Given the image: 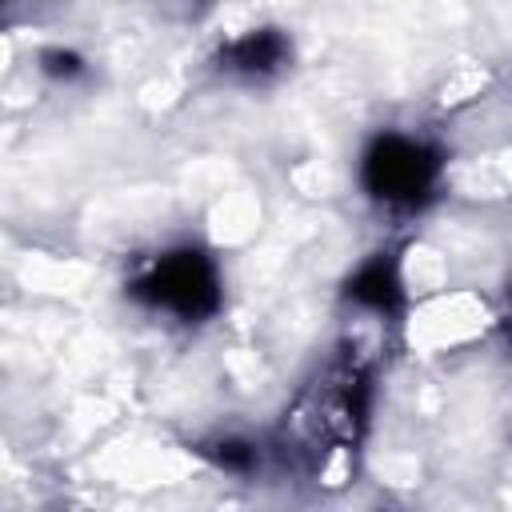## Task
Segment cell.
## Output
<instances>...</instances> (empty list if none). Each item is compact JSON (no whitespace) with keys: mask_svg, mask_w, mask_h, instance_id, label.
Wrapping results in <instances>:
<instances>
[{"mask_svg":"<svg viewBox=\"0 0 512 512\" xmlns=\"http://www.w3.org/2000/svg\"><path fill=\"white\" fill-rule=\"evenodd\" d=\"M132 296L148 308H164L180 320H204L220 304V276L216 264L196 248H176L156 256L136 280Z\"/></svg>","mask_w":512,"mask_h":512,"instance_id":"obj_1","label":"cell"},{"mask_svg":"<svg viewBox=\"0 0 512 512\" xmlns=\"http://www.w3.org/2000/svg\"><path fill=\"white\" fill-rule=\"evenodd\" d=\"M440 176V156L412 136L384 132L364 152V188L388 208H416L432 196Z\"/></svg>","mask_w":512,"mask_h":512,"instance_id":"obj_2","label":"cell"},{"mask_svg":"<svg viewBox=\"0 0 512 512\" xmlns=\"http://www.w3.org/2000/svg\"><path fill=\"white\" fill-rule=\"evenodd\" d=\"M364 408H368V376L356 360H344L316 384L308 436H316L328 448H344L360 436Z\"/></svg>","mask_w":512,"mask_h":512,"instance_id":"obj_3","label":"cell"},{"mask_svg":"<svg viewBox=\"0 0 512 512\" xmlns=\"http://www.w3.org/2000/svg\"><path fill=\"white\" fill-rule=\"evenodd\" d=\"M220 60L240 76H272L288 60V40L276 28H252L240 40H232Z\"/></svg>","mask_w":512,"mask_h":512,"instance_id":"obj_4","label":"cell"},{"mask_svg":"<svg viewBox=\"0 0 512 512\" xmlns=\"http://www.w3.org/2000/svg\"><path fill=\"white\" fill-rule=\"evenodd\" d=\"M348 296H352L360 308L396 312V304H400V276H396V264H392L388 256H372V260L360 264L356 276L348 280Z\"/></svg>","mask_w":512,"mask_h":512,"instance_id":"obj_5","label":"cell"},{"mask_svg":"<svg viewBox=\"0 0 512 512\" xmlns=\"http://www.w3.org/2000/svg\"><path fill=\"white\" fill-rule=\"evenodd\" d=\"M204 452H208L220 468H228V472H248V468L256 464V448H252L248 440H236V436H224V440L208 444Z\"/></svg>","mask_w":512,"mask_h":512,"instance_id":"obj_6","label":"cell"},{"mask_svg":"<svg viewBox=\"0 0 512 512\" xmlns=\"http://www.w3.org/2000/svg\"><path fill=\"white\" fill-rule=\"evenodd\" d=\"M40 68H44L52 80H72V76L84 68V60H80L72 48H48V52L40 56Z\"/></svg>","mask_w":512,"mask_h":512,"instance_id":"obj_7","label":"cell"}]
</instances>
